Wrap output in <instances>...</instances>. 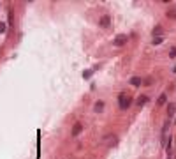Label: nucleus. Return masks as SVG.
I'll list each match as a JSON object with an SVG mask.
<instances>
[{
  "label": "nucleus",
  "mask_w": 176,
  "mask_h": 159,
  "mask_svg": "<svg viewBox=\"0 0 176 159\" xmlns=\"http://www.w3.org/2000/svg\"><path fill=\"white\" fill-rule=\"evenodd\" d=\"M130 104H132V97L127 96V94H120V97H118V106H120L122 110H127Z\"/></svg>",
  "instance_id": "obj_1"
},
{
  "label": "nucleus",
  "mask_w": 176,
  "mask_h": 159,
  "mask_svg": "<svg viewBox=\"0 0 176 159\" xmlns=\"http://www.w3.org/2000/svg\"><path fill=\"white\" fill-rule=\"evenodd\" d=\"M116 140H118V138H116L115 135H109V136H106V138H104L106 145H109V147H115V145H116Z\"/></svg>",
  "instance_id": "obj_2"
},
{
  "label": "nucleus",
  "mask_w": 176,
  "mask_h": 159,
  "mask_svg": "<svg viewBox=\"0 0 176 159\" xmlns=\"http://www.w3.org/2000/svg\"><path fill=\"white\" fill-rule=\"evenodd\" d=\"M109 25H111V18H109L108 14H104V16L100 18V27H102V28H108Z\"/></svg>",
  "instance_id": "obj_3"
},
{
  "label": "nucleus",
  "mask_w": 176,
  "mask_h": 159,
  "mask_svg": "<svg viewBox=\"0 0 176 159\" xmlns=\"http://www.w3.org/2000/svg\"><path fill=\"white\" fill-rule=\"evenodd\" d=\"M125 42H127V35H116L115 37V44L116 46H123Z\"/></svg>",
  "instance_id": "obj_4"
},
{
  "label": "nucleus",
  "mask_w": 176,
  "mask_h": 159,
  "mask_svg": "<svg viewBox=\"0 0 176 159\" xmlns=\"http://www.w3.org/2000/svg\"><path fill=\"white\" fill-rule=\"evenodd\" d=\"M81 131H83V126H81L79 122H78V124H74V127H72V136H78Z\"/></svg>",
  "instance_id": "obj_5"
},
{
  "label": "nucleus",
  "mask_w": 176,
  "mask_h": 159,
  "mask_svg": "<svg viewBox=\"0 0 176 159\" xmlns=\"http://www.w3.org/2000/svg\"><path fill=\"white\" fill-rule=\"evenodd\" d=\"M130 85H134V87H139V85H141V78H139V76H134V78H130Z\"/></svg>",
  "instance_id": "obj_6"
},
{
  "label": "nucleus",
  "mask_w": 176,
  "mask_h": 159,
  "mask_svg": "<svg viewBox=\"0 0 176 159\" xmlns=\"http://www.w3.org/2000/svg\"><path fill=\"white\" fill-rule=\"evenodd\" d=\"M146 101H148V97H146V96H139V97H138V106H143Z\"/></svg>",
  "instance_id": "obj_7"
},
{
  "label": "nucleus",
  "mask_w": 176,
  "mask_h": 159,
  "mask_svg": "<svg viewBox=\"0 0 176 159\" xmlns=\"http://www.w3.org/2000/svg\"><path fill=\"white\" fill-rule=\"evenodd\" d=\"M175 110H176L175 104H169V106H167V115H169V117H173V115H175Z\"/></svg>",
  "instance_id": "obj_8"
},
{
  "label": "nucleus",
  "mask_w": 176,
  "mask_h": 159,
  "mask_svg": "<svg viewBox=\"0 0 176 159\" xmlns=\"http://www.w3.org/2000/svg\"><path fill=\"white\" fill-rule=\"evenodd\" d=\"M102 108H104V103H102V101H99V103L95 104V112H97V113H100V112H102Z\"/></svg>",
  "instance_id": "obj_9"
},
{
  "label": "nucleus",
  "mask_w": 176,
  "mask_h": 159,
  "mask_svg": "<svg viewBox=\"0 0 176 159\" xmlns=\"http://www.w3.org/2000/svg\"><path fill=\"white\" fill-rule=\"evenodd\" d=\"M166 99H167V97H166V94H160V97H159L157 104H164V103H166Z\"/></svg>",
  "instance_id": "obj_10"
},
{
  "label": "nucleus",
  "mask_w": 176,
  "mask_h": 159,
  "mask_svg": "<svg viewBox=\"0 0 176 159\" xmlns=\"http://www.w3.org/2000/svg\"><path fill=\"white\" fill-rule=\"evenodd\" d=\"M160 27H155V30H153V34H155V37H160Z\"/></svg>",
  "instance_id": "obj_11"
},
{
  "label": "nucleus",
  "mask_w": 176,
  "mask_h": 159,
  "mask_svg": "<svg viewBox=\"0 0 176 159\" xmlns=\"http://www.w3.org/2000/svg\"><path fill=\"white\" fill-rule=\"evenodd\" d=\"M162 41H164V37H155V39H153V44H160Z\"/></svg>",
  "instance_id": "obj_12"
},
{
  "label": "nucleus",
  "mask_w": 176,
  "mask_h": 159,
  "mask_svg": "<svg viewBox=\"0 0 176 159\" xmlns=\"http://www.w3.org/2000/svg\"><path fill=\"white\" fill-rule=\"evenodd\" d=\"M169 57H171V58H175V57H176V48H171V51H169Z\"/></svg>",
  "instance_id": "obj_13"
},
{
  "label": "nucleus",
  "mask_w": 176,
  "mask_h": 159,
  "mask_svg": "<svg viewBox=\"0 0 176 159\" xmlns=\"http://www.w3.org/2000/svg\"><path fill=\"white\" fill-rule=\"evenodd\" d=\"M4 32H5V23L0 21V34H4Z\"/></svg>",
  "instance_id": "obj_14"
},
{
  "label": "nucleus",
  "mask_w": 176,
  "mask_h": 159,
  "mask_svg": "<svg viewBox=\"0 0 176 159\" xmlns=\"http://www.w3.org/2000/svg\"><path fill=\"white\" fill-rule=\"evenodd\" d=\"M167 14H169V16H171V18H176V11H169V12H167Z\"/></svg>",
  "instance_id": "obj_15"
}]
</instances>
